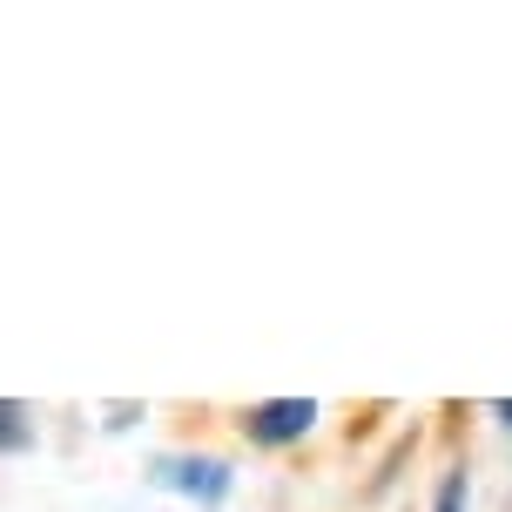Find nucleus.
I'll return each mask as SVG.
<instances>
[{"label":"nucleus","mask_w":512,"mask_h":512,"mask_svg":"<svg viewBox=\"0 0 512 512\" xmlns=\"http://www.w3.org/2000/svg\"><path fill=\"white\" fill-rule=\"evenodd\" d=\"M155 486L162 492H182L196 506H223L236 486V472L223 459H155Z\"/></svg>","instance_id":"nucleus-1"},{"label":"nucleus","mask_w":512,"mask_h":512,"mask_svg":"<svg viewBox=\"0 0 512 512\" xmlns=\"http://www.w3.org/2000/svg\"><path fill=\"white\" fill-rule=\"evenodd\" d=\"M310 425H317V398H263V405L243 411L250 445H297Z\"/></svg>","instance_id":"nucleus-2"},{"label":"nucleus","mask_w":512,"mask_h":512,"mask_svg":"<svg viewBox=\"0 0 512 512\" xmlns=\"http://www.w3.org/2000/svg\"><path fill=\"white\" fill-rule=\"evenodd\" d=\"M34 445V425H27V411L14 398H0V452H27Z\"/></svg>","instance_id":"nucleus-3"},{"label":"nucleus","mask_w":512,"mask_h":512,"mask_svg":"<svg viewBox=\"0 0 512 512\" xmlns=\"http://www.w3.org/2000/svg\"><path fill=\"white\" fill-rule=\"evenodd\" d=\"M465 499H472V479H465V472H445V486H438L432 512H465Z\"/></svg>","instance_id":"nucleus-4"},{"label":"nucleus","mask_w":512,"mask_h":512,"mask_svg":"<svg viewBox=\"0 0 512 512\" xmlns=\"http://www.w3.org/2000/svg\"><path fill=\"white\" fill-rule=\"evenodd\" d=\"M499 418H506V425H512V405H499Z\"/></svg>","instance_id":"nucleus-5"}]
</instances>
